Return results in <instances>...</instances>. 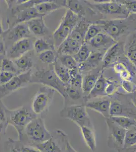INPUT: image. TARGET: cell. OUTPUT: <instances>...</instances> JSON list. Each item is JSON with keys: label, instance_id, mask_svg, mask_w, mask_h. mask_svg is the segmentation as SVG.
I'll use <instances>...</instances> for the list:
<instances>
[{"label": "cell", "instance_id": "cell-15", "mask_svg": "<svg viewBox=\"0 0 136 152\" xmlns=\"http://www.w3.org/2000/svg\"><path fill=\"white\" fill-rule=\"evenodd\" d=\"M108 83V81L103 75L99 76L93 90H91L88 96L85 98L86 102L88 101V99L93 98L107 96L106 91Z\"/></svg>", "mask_w": 136, "mask_h": 152}, {"label": "cell", "instance_id": "cell-16", "mask_svg": "<svg viewBox=\"0 0 136 152\" xmlns=\"http://www.w3.org/2000/svg\"><path fill=\"white\" fill-rule=\"evenodd\" d=\"M122 45L119 42H116L111 46L109 47L107 51L104 54V56L103 64L102 66V71L107 68L108 66H110L119 56L121 50Z\"/></svg>", "mask_w": 136, "mask_h": 152}, {"label": "cell", "instance_id": "cell-49", "mask_svg": "<svg viewBox=\"0 0 136 152\" xmlns=\"http://www.w3.org/2000/svg\"><path fill=\"white\" fill-rule=\"evenodd\" d=\"M10 152H20L18 149H17L16 147H13L10 149Z\"/></svg>", "mask_w": 136, "mask_h": 152}, {"label": "cell", "instance_id": "cell-11", "mask_svg": "<svg viewBox=\"0 0 136 152\" xmlns=\"http://www.w3.org/2000/svg\"><path fill=\"white\" fill-rule=\"evenodd\" d=\"M62 135L60 142L55 140L52 136L48 140L33 145V147H36L41 152H65V139L68 135L63 132Z\"/></svg>", "mask_w": 136, "mask_h": 152}, {"label": "cell", "instance_id": "cell-45", "mask_svg": "<svg viewBox=\"0 0 136 152\" xmlns=\"http://www.w3.org/2000/svg\"><path fill=\"white\" fill-rule=\"evenodd\" d=\"M131 100L133 105L136 109V91H134L132 92L131 95Z\"/></svg>", "mask_w": 136, "mask_h": 152}, {"label": "cell", "instance_id": "cell-20", "mask_svg": "<svg viewBox=\"0 0 136 152\" xmlns=\"http://www.w3.org/2000/svg\"><path fill=\"white\" fill-rule=\"evenodd\" d=\"M90 26V23L86 21H79L68 38L83 44L85 43V36Z\"/></svg>", "mask_w": 136, "mask_h": 152}, {"label": "cell", "instance_id": "cell-19", "mask_svg": "<svg viewBox=\"0 0 136 152\" xmlns=\"http://www.w3.org/2000/svg\"><path fill=\"white\" fill-rule=\"evenodd\" d=\"M83 138L90 150L95 152L96 148V137L93 127L83 126L80 127Z\"/></svg>", "mask_w": 136, "mask_h": 152}, {"label": "cell", "instance_id": "cell-27", "mask_svg": "<svg viewBox=\"0 0 136 152\" xmlns=\"http://www.w3.org/2000/svg\"><path fill=\"white\" fill-rule=\"evenodd\" d=\"M109 118L113 122L126 130L135 128L136 126V120L131 118L125 116H113L110 117Z\"/></svg>", "mask_w": 136, "mask_h": 152}, {"label": "cell", "instance_id": "cell-9", "mask_svg": "<svg viewBox=\"0 0 136 152\" xmlns=\"http://www.w3.org/2000/svg\"><path fill=\"white\" fill-rule=\"evenodd\" d=\"M31 77V70H29L15 75L5 85H0V99L26 86L30 83Z\"/></svg>", "mask_w": 136, "mask_h": 152}, {"label": "cell", "instance_id": "cell-53", "mask_svg": "<svg viewBox=\"0 0 136 152\" xmlns=\"http://www.w3.org/2000/svg\"></svg>", "mask_w": 136, "mask_h": 152}, {"label": "cell", "instance_id": "cell-40", "mask_svg": "<svg viewBox=\"0 0 136 152\" xmlns=\"http://www.w3.org/2000/svg\"><path fill=\"white\" fill-rule=\"evenodd\" d=\"M126 7V10L131 14V13H136V1H117Z\"/></svg>", "mask_w": 136, "mask_h": 152}, {"label": "cell", "instance_id": "cell-34", "mask_svg": "<svg viewBox=\"0 0 136 152\" xmlns=\"http://www.w3.org/2000/svg\"><path fill=\"white\" fill-rule=\"evenodd\" d=\"M136 145V130L135 128L126 130L124 148H129Z\"/></svg>", "mask_w": 136, "mask_h": 152}, {"label": "cell", "instance_id": "cell-28", "mask_svg": "<svg viewBox=\"0 0 136 152\" xmlns=\"http://www.w3.org/2000/svg\"><path fill=\"white\" fill-rule=\"evenodd\" d=\"M54 71L57 76L64 84H67L70 83V77L69 70L60 64L59 60L55 61L54 64Z\"/></svg>", "mask_w": 136, "mask_h": 152}, {"label": "cell", "instance_id": "cell-43", "mask_svg": "<svg viewBox=\"0 0 136 152\" xmlns=\"http://www.w3.org/2000/svg\"><path fill=\"white\" fill-rule=\"evenodd\" d=\"M65 152H78L71 145V143L69 142L68 137H67L65 139Z\"/></svg>", "mask_w": 136, "mask_h": 152}, {"label": "cell", "instance_id": "cell-4", "mask_svg": "<svg viewBox=\"0 0 136 152\" xmlns=\"http://www.w3.org/2000/svg\"><path fill=\"white\" fill-rule=\"evenodd\" d=\"M6 113L7 124L14 127L16 130L20 141L22 140L26 126L31 121L38 117L25 107H21L13 111L6 110Z\"/></svg>", "mask_w": 136, "mask_h": 152}, {"label": "cell", "instance_id": "cell-2", "mask_svg": "<svg viewBox=\"0 0 136 152\" xmlns=\"http://www.w3.org/2000/svg\"><path fill=\"white\" fill-rule=\"evenodd\" d=\"M30 83H40L45 86L52 88L58 92L65 100L67 99L65 92L66 84L61 81L57 76L54 67L50 69L37 71L32 75Z\"/></svg>", "mask_w": 136, "mask_h": 152}, {"label": "cell", "instance_id": "cell-18", "mask_svg": "<svg viewBox=\"0 0 136 152\" xmlns=\"http://www.w3.org/2000/svg\"><path fill=\"white\" fill-rule=\"evenodd\" d=\"M82 45L75 40H73L71 38H68L57 48V52L62 55L74 56L79 50Z\"/></svg>", "mask_w": 136, "mask_h": 152}, {"label": "cell", "instance_id": "cell-25", "mask_svg": "<svg viewBox=\"0 0 136 152\" xmlns=\"http://www.w3.org/2000/svg\"><path fill=\"white\" fill-rule=\"evenodd\" d=\"M39 18H44V16L39 14L35 7L29 8L19 12V14L17 16L16 24L27 23L32 19Z\"/></svg>", "mask_w": 136, "mask_h": 152}, {"label": "cell", "instance_id": "cell-24", "mask_svg": "<svg viewBox=\"0 0 136 152\" xmlns=\"http://www.w3.org/2000/svg\"><path fill=\"white\" fill-rule=\"evenodd\" d=\"M62 6L52 1H43L40 3L35 6V8L37 11L44 16L50 12L60 9Z\"/></svg>", "mask_w": 136, "mask_h": 152}, {"label": "cell", "instance_id": "cell-29", "mask_svg": "<svg viewBox=\"0 0 136 152\" xmlns=\"http://www.w3.org/2000/svg\"><path fill=\"white\" fill-rule=\"evenodd\" d=\"M15 64L19 69L24 71V72L31 70L33 66V61L31 57L26 54L16 59Z\"/></svg>", "mask_w": 136, "mask_h": 152}, {"label": "cell", "instance_id": "cell-6", "mask_svg": "<svg viewBox=\"0 0 136 152\" xmlns=\"http://www.w3.org/2000/svg\"><path fill=\"white\" fill-rule=\"evenodd\" d=\"M95 2L93 3H86L91 9L102 14L115 16L121 19L128 18L130 14L126 7L117 1H95Z\"/></svg>", "mask_w": 136, "mask_h": 152}, {"label": "cell", "instance_id": "cell-12", "mask_svg": "<svg viewBox=\"0 0 136 152\" xmlns=\"http://www.w3.org/2000/svg\"><path fill=\"white\" fill-rule=\"evenodd\" d=\"M34 48L32 40L26 38L16 42L11 48L9 55L11 58L17 59L27 53Z\"/></svg>", "mask_w": 136, "mask_h": 152}, {"label": "cell", "instance_id": "cell-35", "mask_svg": "<svg viewBox=\"0 0 136 152\" xmlns=\"http://www.w3.org/2000/svg\"><path fill=\"white\" fill-rule=\"evenodd\" d=\"M102 28L99 24H90L85 36V43L86 44L93 39L99 33H101Z\"/></svg>", "mask_w": 136, "mask_h": 152}, {"label": "cell", "instance_id": "cell-33", "mask_svg": "<svg viewBox=\"0 0 136 152\" xmlns=\"http://www.w3.org/2000/svg\"><path fill=\"white\" fill-rule=\"evenodd\" d=\"M126 54L129 60L136 66V33L134 34L129 42Z\"/></svg>", "mask_w": 136, "mask_h": 152}, {"label": "cell", "instance_id": "cell-50", "mask_svg": "<svg viewBox=\"0 0 136 152\" xmlns=\"http://www.w3.org/2000/svg\"><path fill=\"white\" fill-rule=\"evenodd\" d=\"M4 59L3 56L2 54H0V72L2 71V61Z\"/></svg>", "mask_w": 136, "mask_h": 152}, {"label": "cell", "instance_id": "cell-38", "mask_svg": "<svg viewBox=\"0 0 136 152\" xmlns=\"http://www.w3.org/2000/svg\"><path fill=\"white\" fill-rule=\"evenodd\" d=\"M39 59L42 62L45 64H54L57 61V57L53 50L45 51L39 54Z\"/></svg>", "mask_w": 136, "mask_h": 152}, {"label": "cell", "instance_id": "cell-44", "mask_svg": "<svg viewBox=\"0 0 136 152\" xmlns=\"http://www.w3.org/2000/svg\"><path fill=\"white\" fill-rule=\"evenodd\" d=\"M0 122H2L8 125L7 122V117L6 111L0 105Z\"/></svg>", "mask_w": 136, "mask_h": 152}, {"label": "cell", "instance_id": "cell-13", "mask_svg": "<svg viewBox=\"0 0 136 152\" xmlns=\"http://www.w3.org/2000/svg\"><path fill=\"white\" fill-rule=\"evenodd\" d=\"M110 117L125 116L136 120V109L129 107L118 101L111 102L110 109Z\"/></svg>", "mask_w": 136, "mask_h": 152}, {"label": "cell", "instance_id": "cell-14", "mask_svg": "<svg viewBox=\"0 0 136 152\" xmlns=\"http://www.w3.org/2000/svg\"><path fill=\"white\" fill-rule=\"evenodd\" d=\"M111 102L108 99H101L96 101H87L85 105L90 109L101 114L105 118L110 117V109Z\"/></svg>", "mask_w": 136, "mask_h": 152}, {"label": "cell", "instance_id": "cell-5", "mask_svg": "<svg viewBox=\"0 0 136 152\" xmlns=\"http://www.w3.org/2000/svg\"><path fill=\"white\" fill-rule=\"evenodd\" d=\"M61 117L71 120L79 127H93L85 104L65 106L60 111Z\"/></svg>", "mask_w": 136, "mask_h": 152}, {"label": "cell", "instance_id": "cell-51", "mask_svg": "<svg viewBox=\"0 0 136 152\" xmlns=\"http://www.w3.org/2000/svg\"><path fill=\"white\" fill-rule=\"evenodd\" d=\"M3 33V27H2V23H1V18H0V36L2 35Z\"/></svg>", "mask_w": 136, "mask_h": 152}, {"label": "cell", "instance_id": "cell-39", "mask_svg": "<svg viewBox=\"0 0 136 152\" xmlns=\"http://www.w3.org/2000/svg\"><path fill=\"white\" fill-rule=\"evenodd\" d=\"M2 71L8 72L15 74L17 73V69L14 64L10 59L4 58L2 61Z\"/></svg>", "mask_w": 136, "mask_h": 152}, {"label": "cell", "instance_id": "cell-30", "mask_svg": "<svg viewBox=\"0 0 136 152\" xmlns=\"http://www.w3.org/2000/svg\"><path fill=\"white\" fill-rule=\"evenodd\" d=\"M64 6L67 8L71 11L80 18L85 14V7L79 1H65Z\"/></svg>", "mask_w": 136, "mask_h": 152}, {"label": "cell", "instance_id": "cell-21", "mask_svg": "<svg viewBox=\"0 0 136 152\" xmlns=\"http://www.w3.org/2000/svg\"><path fill=\"white\" fill-rule=\"evenodd\" d=\"M116 42L115 40L105 33H100L91 39L89 42V43L92 47L98 49L107 46L110 47Z\"/></svg>", "mask_w": 136, "mask_h": 152}, {"label": "cell", "instance_id": "cell-26", "mask_svg": "<svg viewBox=\"0 0 136 152\" xmlns=\"http://www.w3.org/2000/svg\"><path fill=\"white\" fill-rule=\"evenodd\" d=\"M99 77V76L97 75L90 74L87 75L83 78L82 91L83 94L85 95V98L88 96L91 90H93L98 81Z\"/></svg>", "mask_w": 136, "mask_h": 152}, {"label": "cell", "instance_id": "cell-31", "mask_svg": "<svg viewBox=\"0 0 136 152\" xmlns=\"http://www.w3.org/2000/svg\"><path fill=\"white\" fill-rule=\"evenodd\" d=\"M91 52L89 48L86 46V44L84 43L81 46L78 51L73 56V57L75 59L77 64L78 63L80 64L85 62L87 60Z\"/></svg>", "mask_w": 136, "mask_h": 152}, {"label": "cell", "instance_id": "cell-48", "mask_svg": "<svg viewBox=\"0 0 136 152\" xmlns=\"http://www.w3.org/2000/svg\"><path fill=\"white\" fill-rule=\"evenodd\" d=\"M7 125L5 123L2 122H0V134L2 133L4 129H5L7 128Z\"/></svg>", "mask_w": 136, "mask_h": 152}, {"label": "cell", "instance_id": "cell-42", "mask_svg": "<svg viewBox=\"0 0 136 152\" xmlns=\"http://www.w3.org/2000/svg\"><path fill=\"white\" fill-rule=\"evenodd\" d=\"M16 147L20 152H41L36 147L30 145H18Z\"/></svg>", "mask_w": 136, "mask_h": 152}, {"label": "cell", "instance_id": "cell-36", "mask_svg": "<svg viewBox=\"0 0 136 152\" xmlns=\"http://www.w3.org/2000/svg\"><path fill=\"white\" fill-rule=\"evenodd\" d=\"M60 64L69 70L73 69L78 66L77 62L73 56L63 55L58 59Z\"/></svg>", "mask_w": 136, "mask_h": 152}, {"label": "cell", "instance_id": "cell-10", "mask_svg": "<svg viewBox=\"0 0 136 152\" xmlns=\"http://www.w3.org/2000/svg\"><path fill=\"white\" fill-rule=\"evenodd\" d=\"M98 24L104 33L115 41L116 39L124 34L128 28L127 23L124 19L117 18L110 20L100 21Z\"/></svg>", "mask_w": 136, "mask_h": 152}, {"label": "cell", "instance_id": "cell-22", "mask_svg": "<svg viewBox=\"0 0 136 152\" xmlns=\"http://www.w3.org/2000/svg\"><path fill=\"white\" fill-rule=\"evenodd\" d=\"M104 56V54L102 52H91L87 60L78 66L79 69L81 71L96 67L103 60Z\"/></svg>", "mask_w": 136, "mask_h": 152}, {"label": "cell", "instance_id": "cell-23", "mask_svg": "<svg viewBox=\"0 0 136 152\" xmlns=\"http://www.w3.org/2000/svg\"><path fill=\"white\" fill-rule=\"evenodd\" d=\"M31 33L34 35L41 36L45 34L47 31L43 18H39L32 19L26 23Z\"/></svg>", "mask_w": 136, "mask_h": 152}, {"label": "cell", "instance_id": "cell-32", "mask_svg": "<svg viewBox=\"0 0 136 152\" xmlns=\"http://www.w3.org/2000/svg\"><path fill=\"white\" fill-rule=\"evenodd\" d=\"M65 92L67 99L69 98L74 101H78L82 98V91L73 87L70 84H66Z\"/></svg>", "mask_w": 136, "mask_h": 152}, {"label": "cell", "instance_id": "cell-52", "mask_svg": "<svg viewBox=\"0 0 136 152\" xmlns=\"http://www.w3.org/2000/svg\"><path fill=\"white\" fill-rule=\"evenodd\" d=\"M135 130H136V127H135Z\"/></svg>", "mask_w": 136, "mask_h": 152}, {"label": "cell", "instance_id": "cell-17", "mask_svg": "<svg viewBox=\"0 0 136 152\" xmlns=\"http://www.w3.org/2000/svg\"><path fill=\"white\" fill-rule=\"evenodd\" d=\"M31 34L26 23L17 24L12 28L9 34L8 38L10 40L17 42L26 38H29Z\"/></svg>", "mask_w": 136, "mask_h": 152}, {"label": "cell", "instance_id": "cell-47", "mask_svg": "<svg viewBox=\"0 0 136 152\" xmlns=\"http://www.w3.org/2000/svg\"><path fill=\"white\" fill-rule=\"evenodd\" d=\"M117 152H134L132 147L129 148H122L117 150Z\"/></svg>", "mask_w": 136, "mask_h": 152}, {"label": "cell", "instance_id": "cell-7", "mask_svg": "<svg viewBox=\"0 0 136 152\" xmlns=\"http://www.w3.org/2000/svg\"><path fill=\"white\" fill-rule=\"evenodd\" d=\"M55 90L44 86L40 88L33 98L32 109L36 115H41L47 111L51 103Z\"/></svg>", "mask_w": 136, "mask_h": 152}, {"label": "cell", "instance_id": "cell-3", "mask_svg": "<svg viewBox=\"0 0 136 152\" xmlns=\"http://www.w3.org/2000/svg\"><path fill=\"white\" fill-rule=\"evenodd\" d=\"M24 135L32 146L42 143L52 137L51 133L47 129L44 120L39 117L35 118L26 126L23 136Z\"/></svg>", "mask_w": 136, "mask_h": 152}, {"label": "cell", "instance_id": "cell-8", "mask_svg": "<svg viewBox=\"0 0 136 152\" xmlns=\"http://www.w3.org/2000/svg\"><path fill=\"white\" fill-rule=\"evenodd\" d=\"M105 122L108 132L107 145L109 148L116 151L124 148L126 130L113 122L109 118H106Z\"/></svg>", "mask_w": 136, "mask_h": 152}, {"label": "cell", "instance_id": "cell-37", "mask_svg": "<svg viewBox=\"0 0 136 152\" xmlns=\"http://www.w3.org/2000/svg\"><path fill=\"white\" fill-rule=\"evenodd\" d=\"M34 48L36 53L40 54L47 50H53L54 47L42 39H38L35 42Z\"/></svg>", "mask_w": 136, "mask_h": 152}, {"label": "cell", "instance_id": "cell-46", "mask_svg": "<svg viewBox=\"0 0 136 152\" xmlns=\"http://www.w3.org/2000/svg\"><path fill=\"white\" fill-rule=\"evenodd\" d=\"M5 51V47H4V43L2 38L0 37V54H2Z\"/></svg>", "mask_w": 136, "mask_h": 152}, {"label": "cell", "instance_id": "cell-1", "mask_svg": "<svg viewBox=\"0 0 136 152\" xmlns=\"http://www.w3.org/2000/svg\"><path fill=\"white\" fill-rule=\"evenodd\" d=\"M80 17L67 9L61 19L58 27L52 35L54 47L57 48L65 41L71 34L73 30L79 21Z\"/></svg>", "mask_w": 136, "mask_h": 152}, {"label": "cell", "instance_id": "cell-41", "mask_svg": "<svg viewBox=\"0 0 136 152\" xmlns=\"http://www.w3.org/2000/svg\"><path fill=\"white\" fill-rule=\"evenodd\" d=\"M15 76L13 73L1 71L0 72V85H5Z\"/></svg>", "mask_w": 136, "mask_h": 152}]
</instances>
